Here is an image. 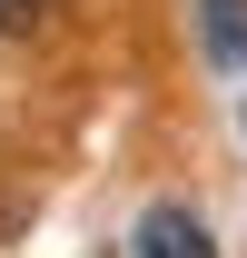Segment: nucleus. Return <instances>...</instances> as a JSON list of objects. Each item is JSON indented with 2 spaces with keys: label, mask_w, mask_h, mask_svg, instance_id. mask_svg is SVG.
<instances>
[{
  "label": "nucleus",
  "mask_w": 247,
  "mask_h": 258,
  "mask_svg": "<svg viewBox=\"0 0 247 258\" xmlns=\"http://www.w3.org/2000/svg\"><path fill=\"white\" fill-rule=\"evenodd\" d=\"M129 258H217V228L188 209V199H158V209H139V228H129Z\"/></svg>",
  "instance_id": "obj_1"
},
{
  "label": "nucleus",
  "mask_w": 247,
  "mask_h": 258,
  "mask_svg": "<svg viewBox=\"0 0 247 258\" xmlns=\"http://www.w3.org/2000/svg\"><path fill=\"white\" fill-rule=\"evenodd\" d=\"M198 10V50L217 70H247V0H188Z\"/></svg>",
  "instance_id": "obj_2"
},
{
  "label": "nucleus",
  "mask_w": 247,
  "mask_h": 258,
  "mask_svg": "<svg viewBox=\"0 0 247 258\" xmlns=\"http://www.w3.org/2000/svg\"><path fill=\"white\" fill-rule=\"evenodd\" d=\"M50 10H60V0H0V40H30V30H50Z\"/></svg>",
  "instance_id": "obj_3"
}]
</instances>
